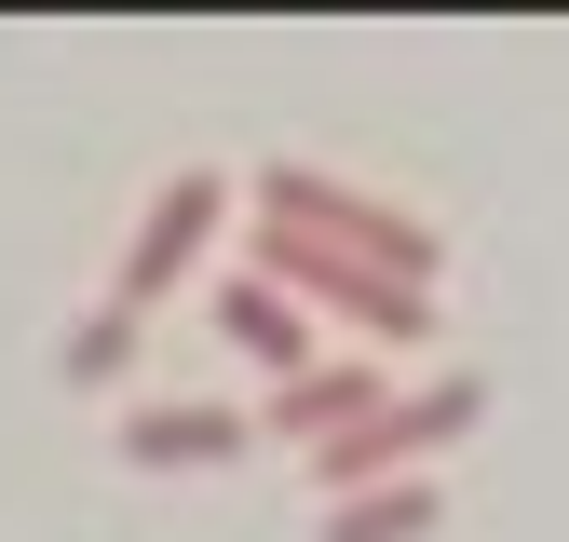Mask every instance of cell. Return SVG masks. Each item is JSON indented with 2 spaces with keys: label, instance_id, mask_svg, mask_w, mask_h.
<instances>
[{
  "label": "cell",
  "instance_id": "obj_1",
  "mask_svg": "<svg viewBox=\"0 0 569 542\" xmlns=\"http://www.w3.org/2000/svg\"><path fill=\"white\" fill-rule=\"evenodd\" d=\"M258 218H284V231H312V244H339V258H367L380 285H420V299H435V258H448V244L420 231V218H393L380 190L326 177V163H271V177H258Z\"/></svg>",
  "mask_w": 569,
  "mask_h": 542
},
{
  "label": "cell",
  "instance_id": "obj_2",
  "mask_svg": "<svg viewBox=\"0 0 569 542\" xmlns=\"http://www.w3.org/2000/svg\"><path fill=\"white\" fill-rule=\"evenodd\" d=\"M475 421H488V380H461V367H448V380H420V393H380L352 434H326V448H312V489H326V502L393 489V474H420V461H435L448 434H475Z\"/></svg>",
  "mask_w": 569,
  "mask_h": 542
},
{
  "label": "cell",
  "instance_id": "obj_3",
  "mask_svg": "<svg viewBox=\"0 0 569 542\" xmlns=\"http://www.w3.org/2000/svg\"><path fill=\"white\" fill-rule=\"evenodd\" d=\"M258 285H271V299H299V312L367 325V339H393V353H420V339H435V299H420V285H380L367 258H339V244L284 231V218H258Z\"/></svg>",
  "mask_w": 569,
  "mask_h": 542
},
{
  "label": "cell",
  "instance_id": "obj_4",
  "mask_svg": "<svg viewBox=\"0 0 569 542\" xmlns=\"http://www.w3.org/2000/svg\"><path fill=\"white\" fill-rule=\"evenodd\" d=\"M218 218H231V177H218V163L163 177V190H150V218H136V244H122V285H109V312H136V325H150V299L177 285L203 244H218Z\"/></svg>",
  "mask_w": 569,
  "mask_h": 542
},
{
  "label": "cell",
  "instance_id": "obj_5",
  "mask_svg": "<svg viewBox=\"0 0 569 542\" xmlns=\"http://www.w3.org/2000/svg\"><path fill=\"white\" fill-rule=\"evenodd\" d=\"M380 393H393L380 367H326V353H312L299 380H271V393L244 406V434H258V448H271V434H284V448H326V434H352V421H367Z\"/></svg>",
  "mask_w": 569,
  "mask_h": 542
},
{
  "label": "cell",
  "instance_id": "obj_6",
  "mask_svg": "<svg viewBox=\"0 0 569 542\" xmlns=\"http://www.w3.org/2000/svg\"><path fill=\"white\" fill-rule=\"evenodd\" d=\"M109 448H122L136 474H218V461H244L258 434H244V406H203V393H177V406H136Z\"/></svg>",
  "mask_w": 569,
  "mask_h": 542
},
{
  "label": "cell",
  "instance_id": "obj_7",
  "mask_svg": "<svg viewBox=\"0 0 569 542\" xmlns=\"http://www.w3.org/2000/svg\"><path fill=\"white\" fill-rule=\"evenodd\" d=\"M218 339H231L258 380H299V367H312V312H299V299H271L258 271H231V285H218Z\"/></svg>",
  "mask_w": 569,
  "mask_h": 542
},
{
  "label": "cell",
  "instance_id": "obj_8",
  "mask_svg": "<svg viewBox=\"0 0 569 542\" xmlns=\"http://www.w3.org/2000/svg\"><path fill=\"white\" fill-rule=\"evenodd\" d=\"M420 529H435V474H393V489L326 502V542H420Z\"/></svg>",
  "mask_w": 569,
  "mask_h": 542
},
{
  "label": "cell",
  "instance_id": "obj_9",
  "mask_svg": "<svg viewBox=\"0 0 569 542\" xmlns=\"http://www.w3.org/2000/svg\"><path fill=\"white\" fill-rule=\"evenodd\" d=\"M136 367V312H96V325H68V380H82V393H109Z\"/></svg>",
  "mask_w": 569,
  "mask_h": 542
}]
</instances>
